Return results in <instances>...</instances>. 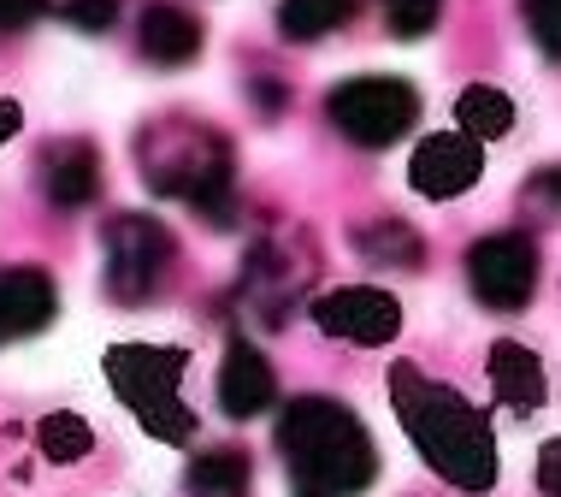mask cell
<instances>
[{
	"mask_svg": "<svg viewBox=\"0 0 561 497\" xmlns=\"http://www.w3.org/2000/svg\"><path fill=\"white\" fill-rule=\"evenodd\" d=\"M390 397H397L402 432L455 492H491L496 486V432H491L479 403H467L455 385L420 373L414 361H397Z\"/></svg>",
	"mask_w": 561,
	"mask_h": 497,
	"instance_id": "obj_1",
	"label": "cell"
},
{
	"mask_svg": "<svg viewBox=\"0 0 561 497\" xmlns=\"http://www.w3.org/2000/svg\"><path fill=\"white\" fill-rule=\"evenodd\" d=\"M278 444L313 497H348L373 479V444L343 403H325V397L290 403V415L278 427Z\"/></svg>",
	"mask_w": 561,
	"mask_h": 497,
	"instance_id": "obj_2",
	"label": "cell"
},
{
	"mask_svg": "<svg viewBox=\"0 0 561 497\" xmlns=\"http://www.w3.org/2000/svg\"><path fill=\"white\" fill-rule=\"evenodd\" d=\"M184 373H190V350H172V343H118V350H107L113 397L160 444L195 439V409L184 403Z\"/></svg>",
	"mask_w": 561,
	"mask_h": 497,
	"instance_id": "obj_3",
	"label": "cell"
},
{
	"mask_svg": "<svg viewBox=\"0 0 561 497\" xmlns=\"http://www.w3.org/2000/svg\"><path fill=\"white\" fill-rule=\"evenodd\" d=\"M414 113H420L414 89L397 83V78H355L331 95V118L343 125V137H355L367 148L397 143L402 131L414 125Z\"/></svg>",
	"mask_w": 561,
	"mask_h": 497,
	"instance_id": "obj_4",
	"label": "cell"
},
{
	"mask_svg": "<svg viewBox=\"0 0 561 497\" xmlns=\"http://www.w3.org/2000/svg\"><path fill=\"white\" fill-rule=\"evenodd\" d=\"M467 279H473L479 303L491 308H526L538 291V249L526 244L520 231H503V237H484V244L467 255Z\"/></svg>",
	"mask_w": 561,
	"mask_h": 497,
	"instance_id": "obj_5",
	"label": "cell"
},
{
	"mask_svg": "<svg viewBox=\"0 0 561 497\" xmlns=\"http://www.w3.org/2000/svg\"><path fill=\"white\" fill-rule=\"evenodd\" d=\"M313 320L348 343H390L402 331V303L390 291H373V284H343V291H325L313 303Z\"/></svg>",
	"mask_w": 561,
	"mask_h": 497,
	"instance_id": "obj_6",
	"label": "cell"
},
{
	"mask_svg": "<svg viewBox=\"0 0 561 497\" xmlns=\"http://www.w3.org/2000/svg\"><path fill=\"white\" fill-rule=\"evenodd\" d=\"M479 172H484V155L467 131H432L414 148V160H408V184L420 195H432V202H449V195L473 190Z\"/></svg>",
	"mask_w": 561,
	"mask_h": 497,
	"instance_id": "obj_7",
	"label": "cell"
},
{
	"mask_svg": "<svg viewBox=\"0 0 561 497\" xmlns=\"http://www.w3.org/2000/svg\"><path fill=\"white\" fill-rule=\"evenodd\" d=\"M491 397L514 415H538L543 397H550V380H543V361L526 350V343H491Z\"/></svg>",
	"mask_w": 561,
	"mask_h": 497,
	"instance_id": "obj_8",
	"label": "cell"
},
{
	"mask_svg": "<svg viewBox=\"0 0 561 497\" xmlns=\"http://www.w3.org/2000/svg\"><path fill=\"white\" fill-rule=\"evenodd\" d=\"M219 397H225V409H231V415H261L272 403L266 361L254 350H231V361H225V373H219Z\"/></svg>",
	"mask_w": 561,
	"mask_h": 497,
	"instance_id": "obj_9",
	"label": "cell"
},
{
	"mask_svg": "<svg viewBox=\"0 0 561 497\" xmlns=\"http://www.w3.org/2000/svg\"><path fill=\"white\" fill-rule=\"evenodd\" d=\"M455 125H461L473 143L508 137L514 131V101L491 83H473V89H461V101H455Z\"/></svg>",
	"mask_w": 561,
	"mask_h": 497,
	"instance_id": "obj_10",
	"label": "cell"
},
{
	"mask_svg": "<svg viewBox=\"0 0 561 497\" xmlns=\"http://www.w3.org/2000/svg\"><path fill=\"white\" fill-rule=\"evenodd\" d=\"M36 444H42V456L48 462H83L89 450H95V427H89L83 415H66V409H54L48 420L36 427Z\"/></svg>",
	"mask_w": 561,
	"mask_h": 497,
	"instance_id": "obj_11",
	"label": "cell"
},
{
	"mask_svg": "<svg viewBox=\"0 0 561 497\" xmlns=\"http://www.w3.org/2000/svg\"><path fill=\"white\" fill-rule=\"evenodd\" d=\"M360 249L385 267H414L420 261V237L408 231L402 219H385V225H373V231H360Z\"/></svg>",
	"mask_w": 561,
	"mask_h": 497,
	"instance_id": "obj_12",
	"label": "cell"
},
{
	"mask_svg": "<svg viewBox=\"0 0 561 497\" xmlns=\"http://www.w3.org/2000/svg\"><path fill=\"white\" fill-rule=\"evenodd\" d=\"M348 12H355V0H290L284 7V30L290 36H320V30L343 24Z\"/></svg>",
	"mask_w": 561,
	"mask_h": 497,
	"instance_id": "obj_13",
	"label": "cell"
},
{
	"mask_svg": "<svg viewBox=\"0 0 561 497\" xmlns=\"http://www.w3.org/2000/svg\"><path fill=\"white\" fill-rule=\"evenodd\" d=\"M437 12H444V0H385V19L397 36H426L437 24Z\"/></svg>",
	"mask_w": 561,
	"mask_h": 497,
	"instance_id": "obj_14",
	"label": "cell"
},
{
	"mask_svg": "<svg viewBox=\"0 0 561 497\" xmlns=\"http://www.w3.org/2000/svg\"><path fill=\"white\" fill-rule=\"evenodd\" d=\"M533 24H538V42L561 59V0H533Z\"/></svg>",
	"mask_w": 561,
	"mask_h": 497,
	"instance_id": "obj_15",
	"label": "cell"
},
{
	"mask_svg": "<svg viewBox=\"0 0 561 497\" xmlns=\"http://www.w3.org/2000/svg\"><path fill=\"white\" fill-rule=\"evenodd\" d=\"M538 492L543 497H561V439H550L538 450Z\"/></svg>",
	"mask_w": 561,
	"mask_h": 497,
	"instance_id": "obj_16",
	"label": "cell"
},
{
	"mask_svg": "<svg viewBox=\"0 0 561 497\" xmlns=\"http://www.w3.org/2000/svg\"><path fill=\"white\" fill-rule=\"evenodd\" d=\"M7 137H19V108H12V101H0V143Z\"/></svg>",
	"mask_w": 561,
	"mask_h": 497,
	"instance_id": "obj_17",
	"label": "cell"
},
{
	"mask_svg": "<svg viewBox=\"0 0 561 497\" xmlns=\"http://www.w3.org/2000/svg\"><path fill=\"white\" fill-rule=\"evenodd\" d=\"M538 195H543V202H561V172H543L538 178Z\"/></svg>",
	"mask_w": 561,
	"mask_h": 497,
	"instance_id": "obj_18",
	"label": "cell"
},
{
	"mask_svg": "<svg viewBox=\"0 0 561 497\" xmlns=\"http://www.w3.org/2000/svg\"><path fill=\"white\" fill-rule=\"evenodd\" d=\"M308 497H313V492H308Z\"/></svg>",
	"mask_w": 561,
	"mask_h": 497,
	"instance_id": "obj_19",
	"label": "cell"
}]
</instances>
